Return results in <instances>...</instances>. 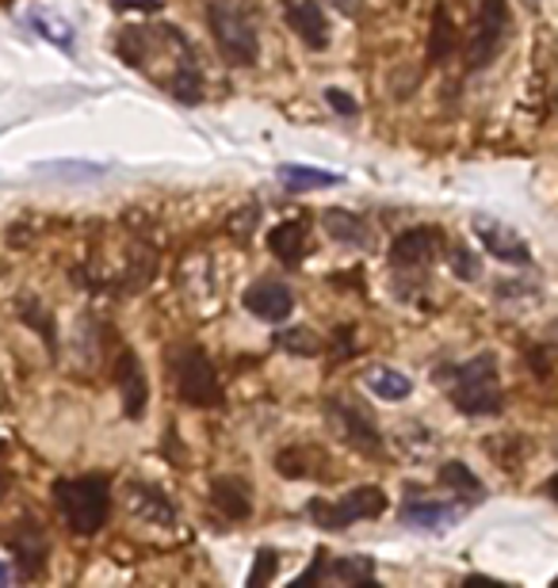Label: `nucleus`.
<instances>
[{
  "instance_id": "obj_1",
  "label": "nucleus",
  "mask_w": 558,
  "mask_h": 588,
  "mask_svg": "<svg viewBox=\"0 0 558 588\" xmlns=\"http://www.w3.org/2000/svg\"><path fill=\"white\" fill-rule=\"evenodd\" d=\"M436 383L448 386L455 409L467 413V417H494L505 409V397L497 391V359L489 352L470 363H459V367L436 371Z\"/></svg>"
},
{
  "instance_id": "obj_2",
  "label": "nucleus",
  "mask_w": 558,
  "mask_h": 588,
  "mask_svg": "<svg viewBox=\"0 0 558 588\" xmlns=\"http://www.w3.org/2000/svg\"><path fill=\"white\" fill-rule=\"evenodd\" d=\"M54 505L73 535H97L111 516V486L108 478H62L54 481Z\"/></svg>"
},
{
  "instance_id": "obj_3",
  "label": "nucleus",
  "mask_w": 558,
  "mask_h": 588,
  "mask_svg": "<svg viewBox=\"0 0 558 588\" xmlns=\"http://www.w3.org/2000/svg\"><path fill=\"white\" fill-rule=\"evenodd\" d=\"M211 31L219 39V50L234 65H256L261 58V39H256L253 8L245 0H211L207 4Z\"/></svg>"
},
{
  "instance_id": "obj_4",
  "label": "nucleus",
  "mask_w": 558,
  "mask_h": 588,
  "mask_svg": "<svg viewBox=\"0 0 558 588\" xmlns=\"http://www.w3.org/2000/svg\"><path fill=\"white\" fill-rule=\"evenodd\" d=\"M386 513V493L379 486H359L345 493L341 500H311L306 516L325 527V531H345V527L359 524V520H375V516Z\"/></svg>"
},
{
  "instance_id": "obj_5",
  "label": "nucleus",
  "mask_w": 558,
  "mask_h": 588,
  "mask_svg": "<svg viewBox=\"0 0 558 588\" xmlns=\"http://www.w3.org/2000/svg\"><path fill=\"white\" fill-rule=\"evenodd\" d=\"M176 391L187 405H195V409H214V405H222V383H219L214 363L207 359V352L187 348L184 356L176 359Z\"/></svg>"
},
{
  "instance_id": "obj_6",
  "label": "nucleus",
  "mask_w": 558,
  "mask_h": 588,
  "mask_svg": "<svg viewBox=\"0 0 558 588\" xmlns=\"http://www.w3.org/2000/svg\"><path fill=\"white\" fill-rule=\"evenodd\" d=\"M505 34H509V0H483L475 39H470V47H467V65L486 69L497 54H501Z\"/></svg>"
},
{
  "instance_id": "obj_7",
  "label": "nucleus",
  "mask_w": 558,
  "mask_h": 588,
  "mask_svg": "<svg viewBox=\"0 0 558 588\" xmlns=\"http://www.w3.org/2000/svg\"><path fill=\"white\" fill-rule=\"evenodd\" d=\"M329 425L348 447H356V452H364V455L383 452V432L372 417H367L359 402H341V397H333L329 402Z\"/></svg>"
},
{
  "instance_id": "obj_8",
  "label": "nucleus",
  "mask_w": 558,
  "mask_h": 588,
  "mask_svg": "<svg viewBox=\"0 0 558 588\" xmlns=\"http://www.w3.org/2000/svg\"><path fill=\"white\" fill-rule=\"evenodd\" d=\"M444 249V233L436 226H420L409 233H398L390 245V264L394 267H425L436 261V253Z\"/></svg>"
},
{
  "instance_id": "obj_9",
  "label": "nucleus",
  "mask_w": 558,
  "mask_h": 588,
  "mask_svg": "<svg viewBox=\"0 0 558 588\" xmlns=\"http://www.w3.org/2000/svg\"><path fill=\"white\" fill-rule=\"evenodd\" d=\"M115 386L119 397H123V413L131 420H139L145 413V402H150V386H145V371L142 359L134 352H119L115 359Z\"/></svg>"
},
{
  "instance_id": "obj_10",
  "label": "nucleus",
  "mask_w": 558,
  "mask_h": 588,
  "mask_svg": "<svg viewBox=\"0 0 558 588\" xmlns=\"http://www.w3.org/2000/svg\"><path fill=\"white\" fill-rule=\"evenodd\" d=\"M8 547H12V558L20 561V569L28 577H35L42 566H47V531L39 527V520L23 516L20 524H12L8 531Z\"/></svg>"
},
{
  "instance_id": "obj_11",
  "label": "nucleus",
  "mask_w": 558,
  "mask_h": 588,
  "mask_svg": "<svg viewBox=\"0 0 558 588\" xmlns=\"http://www.w3.org/2000/svg\"><path fill=\"white\" fill-rule=\"evenodd\" d=\"M283 16H287V28L311 50L329 47V20H325V12L317 8V0H295V4H287Z\"/></svg>"
},
{
  "instance_id": "obj_12",
  "label": "nucleus",
  "mask_w": 558,
  "mask_h": 588,
  "mask_svg": "<svg viewBox=\"0 0 558 588\" xmlns=\"http://www.w3.org/2000/svg\"><path fill=\"white\" fill-rule=\"evenodd\" d=\"M242 302L248 314L261 317V322H283L295 310V294L283 287V283H253Z\"/></svg>"
},
{
  "instance_id": "obj_13",
  "label": "nucleus",
  "mask_w": 558,
  "mask_h": 588,
  "mask_svg": "<svg viewBox=\"0 0 558 588\" xmlns=\"http://www.w3.org/2000/svg\"><path fill=\"white\" fill-rule=\"evenodd\" d=\"M478 241H483V249L489 256H497L501 264H531V249H528V241L517 237L513 230H505V226H489V222H483L478 226Z\"/></svg>"
},
{
  "instance_id": "obj_14",
  "label": "nucleus",
  "mask_w": 558,
  "mask_h": 588,
  "mask_svg": "<svg viewBox=\"0 0 558 588\" xmlns=\"http://www.w3.org/2000/svg\"><path fill=\"white\" fill-rule=\"evenodd\" d=\"M126 505H131V513L145 524L165 527L176 520V505L158 486H131L126 489Z\"/></svg>"
},
{
  "instance_id": "obj_15",
  "label": "nucleus",
  "mask_w": 558,
  "mask_h": 588,
  "mask_svg": "<svg viewBox=\"0 0 558 588\" xmlns=\"http://www.w3.org/2000/svg\"><path fill=\"white\" fill-rule=\"evenodd\" d=\"M322 230L329 233L333 241H341V245H352V249H364L367 241H372V230H367V222L359 219V214H352V211H341V206H329V211L322 214Z\"/></svg>"
},
{
  "instance_id": "obj_16",
  "label": "nucleus",
  "mask_w": 558,
  "mask_h": 588,
  "mask_svg": "<svg viewBox=\"0 0 558 588\" xmlns=\"http://www.w3.org/2000/svg\"><path fill=\"white\" fill-rule=\"evenodd\" d=\"M306 233H311L306 219L283 222V226H276V230L268 233V249L280 256L283 264H298L306 256Z\"/></svg>"
},
{
  "instance_id": "obj_17",
  "label": "nucleus",
  "mask_w": 558,
  "mask_h": 588,
  "mask_svg": "<svg viewBox=\"0 0 558 588\" xmlns=\"http://www.w3.org/2000/svg\"><path fill=\"white\" fill-rule=\"evenodd\" d=\"M211 505L219 508L226 520H245L248 513H253V500H248V489L245 481L237 478H219L211 486Z\"/></svg>"
},
{
  "instance_id": "obj_18",
  "label": "nucleus",
  "mask_w": 558,
  "mask_h": 588,
  "mask_svg": "<svg viewBox=\"0 0 558 588\" xmlns=\"http://www.w3.org/2000/svg\"><path fill=\"white\" fill-rule=\"evenodd\" d=\"M402 520L414 527H425V531H444V527H452L459 520V513H455L452 505H440V500H420V505L402 508Z\"/></svg>"
},
{
  "instance_id": "obj_19",
  "label": "nucleus",
  "mask_w": 558,
  "mask_h": 588,
  "mask_svg": "<svg viewBox=\"0 0 558 588\" xmlns=\"http://www.w3.org/2000/svg\"><path fill=\"white\" fill-rule=\"evenodd\" d=\"M364 383H367V391L372 394H379L383 402H402V397H409V378L402 375V371H394V367H372L364 375Z\"/></svg>"
},
{
  "instance_id": "obj_20",
  "label": "nucleus",
  "mask_w": 558,
  "mask_h": 588,
  "mask_svg": "<svg viewBox=\"0 0 558 588\" xmlns=\"http://www.w3.org/2000/svg\"><path fill=\"white\" fill-rule=\"evenodd\" d=\"M455 39H459V31H455L452 16L444 12V8H436L433 12V28H428V62H444V58L455 50Z\"/></svg>"
},
{
  "instance_id": "obj_21",
  "label": "nucleus",
  "mask_w": 558,
  "mask_h": 588,
  "mask_svg": "<svg viewBox=\"0 0 558 588\" xmlns=\"http://www.w3.org/2000/svg\"><path fill=\"white\" fill-rule=\"evenodd\" d=\"M436 478H440L444 489L463 493L467 500H483L486 497V486L478 481V474H470V466H463V463H444Z\"/></svg>"
},
{
  "instance_id": "obj_22",
  "label": "nucleus",
  "mask_w": 558,
  "mask_h": 588,
  "mask_svg": "<svg viewBox=\"0 0 558 588\" xmlns=\"http://www.w3.org/2000/svg\"><path fill=\"white\" fill-rule=\"evenodd\" d=\"M322 452H314V447H287V452L276 455V470L283 478H311V466L322 463Z\"/></svg>"
},
{
  "instance_id": "obj_23",
  "label": "nucleus",
  "mask_w": 558,
  "mask_h": 588,
  "mask_svg": "<svg viewBox=\"0 0 558 588\" xmlns=\"http://www.w3.org/2000/svg\"><path fill=\"white\" fill-rule=\"evenodd\" d=\"M280 180L291 192H303V187H333L337 184V172H322V169H303V164H283Z\"/></svg>"
},
{
  "instance_id": "obj_24",
  "label": "nucleus",
  "mask_w": 558,
  "mask_h": 588,
  "mask_svg": "<svg viewBox=\"0 0 558 588\" xmlns=\"http://www.w3.org/2000/svg\"><path fill=\"white\" fill-rule=\"evenodd\" d=\"M169 89H173V97L180 103H200L203 100V77H200V65H195V58L176 69L173 81H169Z\"/></svg>"
},
{
  "instance_id": "obj_25",
  "label": "nucleus",
  "mask_w": 558,
  "mask_h": 588,
  "mask_svg": "<svg viewBox=\"0 0 558 588\" xmlns=\"http://www.w3.org/2000/svg\"><path fill=\"white\" fill-rule=\"evenodd\" d=\"M372 574H375V566H372V558H364V555H352V558H337V561H333V577H337V581L367 585V581H372Z\"/></svg>"
},
{
  "instance_id": "obj_26",
  "label": "nucleus",
  "mask_w": 558,
  "mask_h": 588,
  "mask_svg": "<svg viewBox=\"0 0 558 588\" xmlns=\"http://www.w3.org/2000/svg\"><path fill=\"white\" fill-rule=\"evenodd\" d=\"M276 344L291 356H317L322 352V341L311 333V328H287V333L276 336Z\"/></svg>"
},
{
  "instance_id": "obj_27",
  "label": "nucleus",
  "mask_w": 558,
  "mask_h": 588,
  "mask_svg": "<svg viewBox=\"0 0 558 588\" xmlns=\"http://www.w3.org/2000/svg\"><path fill=\"white\" fill-rule=\"evenodd\" d=\"M145 50H150V31H123L119 34V54L131 65L145 62Z\"/></svg>"
},
{
  "instance_id": "obj_28",
  "label": "nucleus",
  "mask_w": 558,
  "mask_h": 588,
  "mask_svg": "<svg viewBox=\"0 0 558 588\" xmlns=\"http://www.w3.org/2000/svg\"><path fill=\"white\" fill-rule=\"evenodd\" d=\"M276 566H280L276 550H261V555H256V566H253V574H248V585H253V588L268 585L272 577H276Z\"/></svg>"
},
{
  "instance_id": "obj_29",
  "label": "nucleus",
  "mask_w": 558,
  "mask_h": 588,
  "mask_svg": "<svg viewBox=\"0 0 558 588\" xmlns=\"http://www.w3.org/2000/svg\"><path fill=\"white\" fill-rule=\"evenodd\" d=\"M452 267H455V275H459V280H478V275H483V261H478L475 253H467V249H455L452 253Z\"/></svg>"
},
{
  "instance_id": "obj_30",
  "label": "nucleus",
  "mask_w": 558,
  "mask_h": 588,
  "mask_svg": "<svg viewBox=\"0 0 558 588\" xmlns=\"http://www.w3.org/2000/svg\"><path fill=\"white\" fill-rule=\"evenodd\" d=\"M31 23H35L42 34H50V42H58V47L73 50V34H70V28H65V23H54V20H47V16H35Z\"/></svg>"
},
{
  "instance_id": "obj_31",
  "label": "nucleus",
  "mask_w": 558,
  "mask_h": 588,
  "mask_svg": "<svg viewBox=\"0 0 558 588\" xmlns=\"http://www.w3.org/2000/svg\"><path fill=\"white\" fill-rule=\"evenodd\" d=\"M23 322H31V325H35L39 328V333L42 336H47V341L50 344H54V325H50V317H47V310H42L39 306V302H23Z\"/></svg>"
},
{
  "instance_id": "obj_32",
  "label": "nucleus",
  "mask_w": 558,
  "mask_h": 588,
  "mask_svg": "<svg viewBox=\"0 0 558 588\" xmlns=\"http://www.w3.org/2000/svg\"><path fill=\"white\" fill-rule=\"evenodd\" d=\"M325 103H329L337 115H359V103L352 100L345 89H325Z\"/></svg>"
},
{
  "instance_id": "obj_33",
  "label": "nucleus",
  "mask_w": 558,
  "mask_h": 588,
  "mask_svg": "<svg viewBox=\"0 0 558 588\" xmlns=\"http://www.w3.org/2000/svg\"><path fill=\"white\" fill-rule=\"evenodd\" d=\"M119 12H158L161 0H115Z\"/></svg>"
},
{
  "instance_id": "obj_34",
  "label": "nucleus",
  "mask_w": 558,
  "mask_h": 588,
  "mask_svg": "<svg viewBox=\"0 0 558 588\" xmlns=\"http://www.w3.org/2000/svg\"><path fill=\"white\" fill-rule=\"evenodd\" d=\"M333 8H341L345 16H359V8H364V0H329Z\"/></svg>"
},
{
  "instance_id": "obj_35",
  "label": "nucleus",
  "mask_w": 558,
  "mask_h": 588,
  "mask_svg": "<svg viewBox=\"0 0 558 588\" xmlns=\"http://www.w3.org/2000/svg\"><path fill=\"white\" fill-rule=\"evenodd\" d=\"M8 486H12V474H8L4 466H0V497L8 493Z\"/></svg>"
},
{
  "instance_id": "obj_36",
  "label": "nucleus",
  "mask_w": 558,
  "mask_h": 588,
  "mask_svg": "<svg viewBox=\"0 0 558 588\" xmlns=\"http://www.w3.org/2000/svg\"><path fill=\"white\" fill-rule=\"evenodd\" d=\"M8 581H12V569H8L4 558H0V585H8Z\"/></svg>"
},
{
  "instance_id": "obj_37",
  "label": "nucleus",
  "mask_w": 558,
  "mask_h": 588,
  "mask_svg": "<svg viewBox=\"0 0 558 588\" xmlns=\"http://www.w3.org/2000/svg\"><path fill=\"white\" fill-rule=\"evenodd\" d=\"M547 489H551V497L558 500V474H555V478H551V486H547Z\"/></svg>"
}]
</instances>
